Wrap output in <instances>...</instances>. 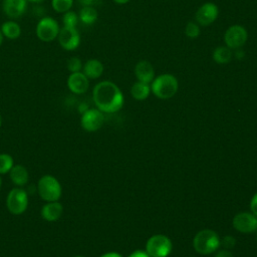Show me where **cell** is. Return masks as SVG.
I'll return each mask as SVG.
<instances>
[{
  "label": "cell",
  "mask_w": 257,
  "mask_h": 257,
  "mask_svg": "<svg viewBox=\"0 0 257 257\" xmlns=\"http://www.w3.org/2000/svg\"><path fill=\"white\" fill-rule=\"evenodd\" d=\"M236 244V239L233 237V236H224L222 239H221V245L224 247V249H231L235 246Z\"/></svg>",
  "instance_id": "cell-28"
},
{
  "label": "cell",
  "mask_w": 257,
  "mask_h": 257,
  "mask_svg": "<svg viewBox=\"0 0 257 257\" xmlns=\"http://www.w3.org/2000/svg\"><path fill=\"white\" fill-rule=\"evenodd\" d=\"M73 5V0H51V6L58 13H65L70 10Z\"/></svg>",
  "instance_id": "cell-24"
},
{
  "label": "cell",
  "mask_w": 257,
  "mask_h": 257,
  "mask_svg": "<svg viewBox=\"0 0 257 257\" xmlns=\"http://www.w3.org/2000/svg\"><path fill=\"white\" fill-rule=\"evenodd\" d=\"M27 0H3V11L10 18L20 17L26 9Z\"/></svg>",
  "instance_id": "cell-17"
},
{
  "label": "cell",
  "mask_w": 257,
  "mask_h": 257,
  "mask_svg": "<svg viewBox=\"0 0 257 257\" xmlns=\"http://www.w3.org/2000/svg\"><path fill=\"white\" fill-rule=\"evenodd\" d=\"M99 257H122L119 253L117 252H114V251H110V252H106V253H103L101 256Z\"/></svg>",
  "instance_id": "cell-32"
},
{
  "label": "cell",
  "mask_w": 257,
  "mask_h": 257,
  "mask_svg": "<svg viewBox=\"0 0 257 257\" xmlns=\"http://www.w3.org/2000/svg\"><path fill=\"white\" fill-rule=\"evenodd\" d=\"M82 61L80 60V58L78 57H71L68 59L67 61V69L71 72H78V71H81L82 69Z\"/></svg>",
  "instance_id": "cell-27"
},
{
  "label": "cell",
  "mask_w": 257,
  "mask_h": 257,
  "mask_svg": "<svg viewBox=\"0 0 257 257\" xmlns=\"http://www.w3.org/2000/svg\"><path fill=\"white\" fill-rule=\"evenodd\" d=\"M6 208L12 215H22L26 212L29 204L27 191L21 187L12 188L6 196Z\"/></svg>",
  "instance_id": "cell-5"
},
{
  "label": "cell",
  "mask_w": 257,
  "mask_h": 257,
  "mask_svg": "<svg viewBox=\"0 0 257 257\" xmlns=\"http://www.w3.org/2000/svg\"><path fill=\"white\" fill-rule=\"evenodd\" d=\"M232 56H233L232 49H230L226 45L216 47L213 51V54H212L213 60L218 64L228 63L232 59Z\"/></svg>",
  "instance_id": "cell-21"
},
{
  "label": "cell",
  "mask_w": 257,
  "mask_h": 257,
  "mask_svg": "<svg viewBox=\"0 0 257 257\" xmlns=\"http://www.w3.org/2000/svg\"><path fill=\"white\" fill-rule=\"evenodd\" d=\"M178 88V79L170 73L160 74L151 82V91L161 99H169L173 97L177 93Z\"/></svg>",
  "instance_id": "cell-3"
},
{
  "label": "cell",
  "mask_w": 257,
  "mask_h": 257,
  "mask_svg": "<svg viewBox=\"0 0 257 257\" xmlns=\"http://www.w3.org/2000/svg\"><path fill=\"white\" fill-rule=\"evenodd\" d=\"M103 64L98 59H89L82 66V72L88 79H96L103 72Z\"/></svg>",
  "instance_id": "cell-18"
},
{
  "label": "cell",
  "mask_w": 257,
  "mask_h": 257,
  "mask_svg": "<svg viewBox=\"0 0 257 257\" xmlns=\"http://www.w3.org/2000/svg\"><path fill=\"white\" fill-rule=\"evenodd\" d=\"M219 9L218 6L212 2L201 5L196 12V21L201 26L211 25L218 17Z\"/></svg>",
  "instance_id": "cell-12"
},
{
  "label": "cell",
  "mask_w": 257,
  "mask_h": 257,
  "mask_svg": "<svg viewBox=\"0 0 257 257\" xmlns=\"http://www.w3.org/2000/svg\"><path fill=\"white\" fill-rule=\"evenodd\" d=\"M250 212L257 217V193H255L250 200Z\"/></svg>",
  "instance_id": "cell-29"
},
{
  "label": "cell",
  "mask_w": 257,
  "mask_h": 257,
  "mask_svg": "<svg viewBox=\"0 0 257 257\" xmlns=\"http://www.w3.org/2000/svg\"><path fill=\"white\" fill-rule=\"evenodd\" d=\"M232 225L240 233H253L257 230V217L251 212H240L234 216Z\"/></svg>",
  "instance_id": "cell-10"
},
{
  "label": "cell",
  "mask_w": 257,
  "mask_h": 257,
  "mask_svg": "<svg viewBox=\"0 0 257 257\" xmlns=\"http://www.w3.org/2000/svg\"><path fill=\"white\" fill-rule=\"evenodd\" d=\"M115 3H117V4H125V3H127V2H130L131 0H113Z\"/></svg>",
  "instance_id": "cell-34"
},
{
  "label": "cell",
  "mask_w": 257,
  "mask_h": 257,
  "mask_svg": "<svg viewBox=\"0 0 257 257\" xmlns=\"http://www.w3.org/2000/svg\"><path fill=\"white\" fill-rule=\"evenodd\" d=\"M8 174L15 187L23 188L29 181V172L23 165L15 164Z\"/></svg>",
  "instance_id": "cell-16"
},
{
  "label": "cell",
  "mask_w": 257,
  "mask_h": 257,
  "mask_svg": "<svg viewBox=\"0 0 257 257\" xmlns=\"http://www.w3.org/2000/svg\"><path fill=\"white\" fill-rule=\"evenodd\" d=\"M63 206L59 201L45 202L40 210V215L47 222H55L60 219L63 214Z\"/></svg>",
  "instance_id": "cell-14"
},
{
  "label": "cell",
  "mask_w": 257,
  "mask_h": 257,
  "mask_svg": "<svg viewBox=\"0 0 257 257\" xmlns=\"http://www.w3.org/2000/svg\"><path fill=\"white\" fill-rule=\"evenodd\" d=\"M256 232H257V230H256Z\"/></svg>",
  "instance_id": "cell-40"
},
{
  "label": "cell",
  "mask_w": 257,
  "mask_h": 257,
  "mask_svg": "<svg viewBox=\"0 0 257 257\" xmlns=\"http://www.w3.org/2000/svg\"><path fill=\"white\" fill-rule=\"evenodd\" d=\"M14 165V159L11 155L6 153L0 154V176L8 174Z\"/></svg>",
  "instance_id": "cell-23"
},
{
  "label": "cell",
  "mask_w": 257,
  "mask_h": 257,
  "mask_svg": "<svg viewBox=\"0 0 257 257\" xmlns=\"http://www.w3.org/2000/svg\"><path fill=\"white\" fill-rule=\"evenodd\" d=\"M36 191L44 202L59 201L62 196V186L57 178L52 175H43L39 178Z\"/></svg>",
  "instance_id": "cell-4"
},
{
  "label": "cell",
  "mask_w": 257,
  "mask_h": 257,
  "mask_svg": "<svg viewBox=\"0 0 257 257\" xmlns=\"http://www.w3.org/2000/svg\"><path fill=\"white\" fill-rule=\"evenodd\" d=\"M1 188H2V178L0 176V191H1Z\"/></svg>",
  "instance_id": "cell-38"
},
{
  "label": "cell",
  "mask_w": 257,
  "mask_h": 257,
  "mask_svg": "<svg viewBox=\"0 0 257 257\" xmlns=\"http://www.w3.org/2000/svg\"><path fill=\"white\" fill-rule=\"evenodd\" d=\"M2 121H3V119H2V115H1V113H0V127H1V125H2Z\"/></svg>",
  "instance_id": "cell-37"
},
{
  "label": "cell",
  "mask_w": 257,
  "mask_h": 257,
  "mask_svg": "<svg viewBox=\"0 0 257 257\" xmlns=\"http://www.w3.org/2000/svg\"><path fill=\"white\" fill-rule=\"evenodd\" d=\"M59 30V25L55 19L43 17L37 23L36 35L43 42H51L57 38Z\"/></svg>",
  "instance_id": "cell-7"
},
{
  "label": "cell",
  "mask_w": 257,
  "mask_h": 257,
  "mask_svg": "<svg viewBox=\"0 0 257 257\" xmlns=\"http://www.w3.org/2000/svg\"><path fill=\"white\" fill-rule=\"evenodd\" d=\"M185 34L187 37L194 39L200 35V26L197 22H189L185 27Z\"/></svg>",
  "instance_id": "cell-26"
},
{
  "label": "cell",
  "mask_w": 257,
  "mask_h": 257,
  "mask_svg": "<svg viewBox=\"0 0 257 257\" xmlns=\"http://www.w3.org/2000/svg\"><path fill=\"white\" fill-rule=\"evenodd\" d=\"M151 93V85L137 81L131 87V94L136 100H145Z\"/></svg>",
  "instance_id": "cell-19"
},
{
  "label": "cell",
  "mask_w": 257,
  "mask_h": 257,
  "mask_svg": "<svg viewBox=\"0 0 257 257\" xmlns=\"http://www.w3.org/2000/svg\"><path fill=\"white\" fill-rule=\"evenodd\" d=\"M73 257H84V256H81V255H76V256H73Z\"/></svg>",
  "instance_id": "cell-39"
},
{
  "label": "cell",
  "mask_w": 257,
  "mask_h": 257,
  "mask_svg": "<svg viewBox=\"0 0 257 257\" xmlns=\"http://www.w3.org/2000/svg\"><path fill=\"white\" fill-rule=\"evenodd\" d=\"M79 3L82 4V6H92L94 3V0H78Z\"/></svg>",
  "instance_id": "cell-33"
},
{
  "label": "cell",
  "mask_w": 257,
  "mask_h": 257,
  "mask_svg": "<svg viewBox=\"0 0 257 257\" xmlns=\"http://www.w3.org/2000/svg\"><path fill=\"white\" fill-rule=\"evenodd\" d=\"M3 39H4V36H3V34H2V32H1V30H0V46H1L2 43H3Z\"/></svg>",
  "instance_id": "cell-35"
},
{
  "label": "cell",
  "mask_w": 257,
  "mask_h": 257,
  "mask_svg": "<svg viewBox=\"0 0 257 257\" xmlns=\"http://www.w3.org/2000/svg\"><path fill=\"white\" fill-rule=\"evenodd\" d=\"M135 74L138 81L145 82L151 84L154 80L155 76V69L152 63L148 60H141L135 66Z\"/></svg>",
  "instance_id": "cell-15"
},
{
  "label": "cell",
  "mask_w": 257,
  "mask_h": 257,
  "mask_svg": "<svg viewBox=\"0 0 257 257\" xmlns=\"http://www.w3.org/2000/svg\"><path fill=\"white\" fill-rule=\"evenodd\" d=\"M172 250L173 242L164 234H155L151 236L146 243L145 249L151 257H168Z\"/></svg>",
  "instance_id": "cell-6"
},
{
  "label": "cell",
  "mask_w": 257,
  "mask_h": 257,
  "mask_svg": "<svg viewBox=\"0 0 257 257\" xmlns=\"http://www.w3.org/2000/svg\"><path fill=\"white\" fill-rule=\"evenodd\" d=\"M1 32L4 37L8 39H16L20 36L21 34V27L19 24L13 20L5 21L1 25Z\"/></svg>",
  "instance_id": "cell-20"
},
{
  "label": "cell",
  "mask_w": 257,
  "mask_h": 257,
  "mask_svg": "<svg viewBox=\"0 0 257 257\" xmlns=\"http://www.w3.org/2000/svg\"><path fill=\"white\" fill-rule=\"evenodd\" d=\"M214 257H234V256L230 252V250H228V249H221V250L217 251V253L215 254Z\"/></svg>",
  "instance_id": "cell-30"
},
{
  "label": "cell",
  "mask_w": 257,
  "mask_h": 257,
  "mask_svg": "<svg viewBox=\"0 0 257 257\" xmlns=\"http://www.w3.org/2000/svg\"><path fill=\"white\" fill-rule=\"evenodd\" d=\"M97 11L93 6H83L78 14L79 20L87 25L93 24L97 19Z\"/></svg>",
  "instance_id": "cell-22"
},
{
  "label": "cell",
  "mask_w": 257,
  "mask_h": 257,
  "mask_svg": "<svg viewBox=\"0 0 257 257\" xmlns=\"http://www.w3.org/2000/svg\"><path fill=\"white\" fill-rule=\"evenodd\" d=\"M248 33L246 28L239 24H234L230 26L224 34L225 45L232 50L241 48L246 43Z\"/></svg>",
  "instance_id": "cell-8"
},
{
  "label": "cell",
  "mask_w": 257,
  "mask_h": 257,
  "mask_svg": "<svg viewBox=\"0 0 257 257\" xmlns=\"http://www.w3.org/2000/svg\"><path fill=\"white\" fill-rule=\"evenodd\" d=\"M78 20H79L78 15L71 10L65 12L62 17V22L64 26H67V27H76Z\"/></svg>",
  "instance_id": "cell-25"
},
{
  "label": "cell",
  "mask_w": 257,
  "mask_h": 257,
  "mask_svg": "<svg viewBox=\"0 0 257 257\" xmlns=\"http://www.w3.org/2000/svg\"><path fill=\"white\" fill-rule=\"evenodd\" d=\"M57 39L60 46L68 51L76 49L80 43V35L76 27L63 26L59 30Z\"/></svg>",
  "instance_id": "cell-11"
},
{
  "label": "cell",
  "mask_w": 257,
  "mask_h": 257,
  "mask_svg": "<svg viewBox=\"0 0 257 257\" xmlns=\"http://www.w3.org/2000/svg\"><path fill=\"white\" fill-rule=\"evenodd\" d=\"M104 122V115L98 108H87L80 116L81 127L88 132L93 133L98 131Z\"/></svg>",
  "instance_id": "cell-9"
},
{
  "label": "cell",
  "mask_w": 257,
  "mask_h": 257,
  "mask_svg": "<svg viewBox=\"0 0 257 257\" xmlns=\"http://www.w3.org/2000/svg\"><path fill=\"white\" fill-rule=\"evenodd\" d=\"M221 246V238L211 229L200 230L193 239L195 251L201 255H210L216 252Z\"/></svg>",
  "instance_id": "cell-2"
},
{
  "label": "cell",
  "mask_w": 257,
  "mask_h": 257,
  "mask_svg": "<svg viewBox=\"0 0 257 257\" xmlns=\"http://www.w3.org/2000/svg\"><path fill=\"white\" fill-rule=\"evenodd\" d=\"M27 1H30V2H33V3H40V2H43L44 0H27Z\"/></svg>",
  "instance_id": "cell-36"
},
{
  "label": "cell",
  "mask_w": 257,
  "mask_h": 257,
  "mask_svg": "<svg viewBox=\"0 0 257 257\" xmlns=\"http://www.w3.org/2000/svg\"><path fill=\"white\" fill-rule=\"evenodd\" d=\"M67 87L74 94H82L89 87V79L82 71L71 72L67 78Z\"/></svg>",
  "instance_id": "cell-13"
},
{
  "label": "cell",
  "mask_w": 257,
  "mask_h": 257,
  "mask_svg": "<svg viewBox=\"0 0 257 257\" xmlns=\"http://www.w3.org/2000/svg\"><path fill=\"white\" fill-rule=\"evenodd\" d=\"M127 257H151L145 250H135Z\"/></svg>",
  "instance_id": "cell-31"
},
{
  "label": "cell",
  "mask_w": 257,
  "mask_h": 257,
  "mask_svg": "<svg viewBox=\"0 0 257 257\" xmlns=\"http://www.w3.org/2000/svg\"><path fill=\"white\" fill-rule=\"evenodd\" d=\"M92 99L96 108L106 113L116 112L123 105L121 90L114 82L109 80H103L94 85Z\"/></svg>",
  "instance_id": "cell-1"
}]
</instances>
